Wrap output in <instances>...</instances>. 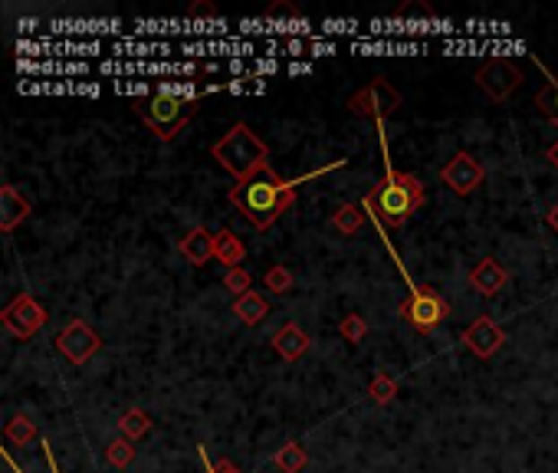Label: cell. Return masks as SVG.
I'll use <instances>...</instances> for the list:
<instances>
[{"label":"cell","instance_id":"cell-16","mask_svg":"<svg viewBox=\"0 0 558 473\" xmlns=\"http://www.w3.org/2000/svg\"><path fill=\"white\" fill-rule=\"evenodd\" d=\"M233 316L240 319L243 326H260L263 319L270 316V302L263 300L260 293H247L240 300H233Z\"/></svg>","mask_w":558,"mask_h":473},{"label":"cell","instance_id":"cell-11","mask_svg":"<svg viewBox=\"0 0 558 473\" xmlns=\"http://www.w3.org/2000/svg\"><path fill=\"white\" fill-rule=\"evenodd\" d=\"M463 346L470 348L476 358H493L506 346V332H502L490 316H480L466 332H463Z\"/></svg>","mask_w":558,"mask_h":473},{"label":"cell","instance_id":"cell-17","mask_svg":"<svg viewBox=\"0 0 558 473\" xmlns=\"http://www.w3.org/2000/svg\"><path fill=\"white\" fill-rule=\"evenodd\" d=\"M247 257V247L233 231H217V263H223L227 270H237Z\"/></svg>","mask_w":558,"mask_h":473},{"label":"cell","instance_id":"cell-8","mask_svg":"<svg viewBox=\"0 0 558 473\" xmlns=\"http://www.w3.org/2000/svg\"><path fill=\"white\" fill-rule=\"evenodd\" d=\"M440 181L447 184L453 194L470 197V194L486 181V171H483V164L476 162L470 152H457V155L440 168Z\"/></svg>","mask_w":558,"mask_h":473},{"label":"cell","instance_id":"cell-12","mask_svg":"<svg viewBox=\"0 0 558 473\" xmlns=\"http://www.w3.org/2000/svg\"><path fill=\"white\" fill-rule=\"evenodd\" d=\"M470 286L480 296H500L506 286H510V273H506V267H502L500 260H493V257H483L476 267L470 270Z\"/></svg>","mask_w":558,"mask_h":473},{"label":"cell","instance_id":"cell-23","mask_svg":"<svg viewBox=\"0 0 558 473\" xmlns=\"http://www.w3.org/2000/svg\"><path fill=\"white\" fill-rule=\"evenodd\" d=\"M263 286H266L273 296H286V293L292 290V273H289L283 263H276V267H270V270H266V276H263Z\"/></svg>","mask_w":558,"mask_h":473},{"label":"cell","instance_id":"cell-22","mask_svg":"<svg viewBox=\"0 0 558 473\" xmlns=\"http://www.w3.org/2000/svg\"><path fill=\"white\" fill-rule=\"evenodd\" d=\"M106 460L112 467H118V470H126V467L135 460V447H132V441H128V437H122V434H118L116 441H109Z\"/></svg>","mask_w":558,"mask_h":473},{"label":"cell","instance_id":"cell-13","mask_svg":"<svg viewBox=\"0 0 558 473\" xmlns=\"http://www.w3.org/2000/svg\"><path fill=\"white\" fill-rule=\"evenodd\" d=\"M181 253L191 267H207L211 260H217V233H211L207 227H191L181 237Z\"/></svg>","mask_w":558,"mask_h":473},{"label":"cell","instance_id":"cell-3","mask_svg":"<svg viewBox=\"0 0 558 473\" xmlns=\"http://www.w3.org/2000/svg\"><path fill=\"white\" fill-rule=\"evenodd\" d=\"M211 158H217L223 171H231L237 181H247V178H253L257 171L270 168V164H266V158H270L266 142H263L250 126H243V122H237L221 142H214Z\"/></svg>","mask_w":558,"mask_h":473},{"label":"cell","instance_id":"cell-29","mask_svg":"<svg viewBox=\"0 0 558 473\" xmlns=\"http://www.w3.org/2000/svg\"><path fill=\"white\" fill-rule=\"evenodd\" d=\"M201 460H204V473H240L237 467L231 464V460H217V464L211 467V460H207V451L201 447Z\"/></svg>","mask_w":558,"mask_h":473},{"label":"cell","instance_id":"cell-19","mask_svg":"<svg viewBox=\"0 0 558 473\" xmlns=\"http://www.w3.org/2000/svg\"><path fill=\"white\" fill-rule=\"evenodd\" d=\"M306 451L296 444V441H289V444H283L276 451V457H273V464H276L279 473H299L302 467H306Z\"/></svg>","mask_w":558,"mask_h":473},{"label":"cell","instance_id":"cell-5","mask_svg":"<svg viewBox=\"0 0 558 473\" xmlns=\"http://www.w3.org/2000/svg\"><path fill=\"white\" fill-rule=\"evenodd\" d=\"M397 312H401V319H405L414 332H433V328H440L443 319L450 316V302L443 300L437 290H431V286H417V290L397 306Z\"/></svg>","mask_w":558,"mask_h":473},{"label":"cell","instance_id":"cell-32","mask_svg":"<svg viewBox=\"0 0 558 473\" xmlns=\"http://www.w3.org/2000/svg\"><path fill=\"white\" fill-rule=\"evenodd\" d=\"M47 460H49V473H57V464H53V454H49V447H47Z\"/></svg>","mask_w":558,"mask_h":473},{"label":"cell","instance_id":"cell-25","mask_svg":"<svg viewBox=\"0 0 558 473\" xmlns=\"http://www.w3.org/2000/svg\"><path fill=\"white\" fill-rule=\"evenodd\" d=\"M368 395L375 398L378 405H388V401H391V398L397 395V381L391 375H388V372H378V375L371 378V388H368Z\"/></svg>","mask_w":558,"mask_h":473},{"label":"cell","instance_id":"cell-7","mask_svg":"<svg viewBox=\"0 0 558 473\" xmlns=\"http://www.w3.org/2000/svg\"><path fill=\"white\" fill-rule=\"evenodd\" d=\"M0 322H4V328H7L10 336L17 338H33L39 332V328L47 326V310L39 306L30 293H20L17 300L10 302L7 310L0 312Z\"/></svg>","mask_w":558,"mask_h":473},{"label":"cell","instance_id":"cell-20","mask_svg":"<svg viewBox=\"0 0 558 473\" xmlns=\"http://www.w3.org/2000/svg\"><path fill=\"white\" fill-rule=\"evenodd\" d=\"M362 211H358L355 204H342L336 214H332V231H338L342 237H352V233L362 231Z\"/></svg>","mask_w":558,"mask_h":473},{"label":"cell","instance_id":"cell-27","mask_svg":"<svg viewBox=\"0 0 558 473\" xmlns=\"http://www.w3.org/2000/svg\"><path fill=\"white\" fill-rule=\"evenodd\" d=\"M250 273L243 270V267H237V270H227L223 273V286H227V290L233 293V296H237V300H240V296H247V293H250Z\"/></svg>","mask_w":558,"mask_h":473},{"label":"cell","instance_id":"cell-18","mask_svg":"<svg viewBox=\"0 0 558 473\" xmlns=\"http://www.w3.org/2000/svg\"><path fill=\"white\" fill-rule=\"evenodd\" d=\"M152 431V417L144 415L142 407H128L126 415H122V421H118V434L128 437L132 444H135L138 437H144Z\"/></svg>","mask_w":558,"mask_h":473},{"label":"cell","instance_id":"cell-9","mask_svg":"<svg viewBox=\"0 0 558 473\" xmlns=\"http://www.w3.org/2000/svg\"><path fill=\"white\" fill-rule=\"evenodd\" d=\"M476 86L493 99V102H506V99L522 86V73L506 59H490L486 66L476 73Z\"/></svg>","mask_w":558,"mask_h":473},{"label":"cell","instance_id":"cell-31","mask_svg":"<svg viewBox=\"0 0 558 473\" xmlns=\"http://www.w3.org/2000/svg\"><path fill=\"white\" fill-rule=\"evenodd\" d=\"M545 221H549V227L558 233V204H555V207H552V211H549V217H545Z\"/></svg>","mask_w":558,"mask_h":473},{"label":"cell","instance_id":"cell-15","mask_svg":"<svg viewBox=\"0 0 558 473\" xmlns=\"http://www.w3.org/2000/svg\"><path fill=\"white\" fill-rule=\"evenodd\" d=\"M270 346H273V352H276L279 358L296 362V358H302L309 352V336L296 326V322H286L283 328H276V332H273Z\"/></svg>","mask_w":558,"mask_h":473},{"label":"cell","instance_id":"cell-4","mask_svg":"<svg viewBox=\"0 0 558 473\" xmlns=\"http://www.w3.org/2000/svg\"><path fill=\"white\" fill-rule=\"evenodd\" d=\"M135 109H138V116L144 118V126L152 128L161 142H174L178 132H181V128L191 122L194 112H197L194 102H184V99H174V96H161V92L142 99Z\"/></svg>","mask_w":558,"mask_h":473},{"label":"cell","instance_id":"cell-24","mask_svg":"<svg viewBox=\"0 0 558 473\" xmlns=\"http://www.w3.org/2000/svg\"><path fill=\"white\" fill-rule=\"evenodd\" d=\"M338 332H342V338H345L348 346H358V342L368 336V322L358 316V312H348V316L338 322Z\"/></svg>","mask_w":558,"mask_h":473},{"label":"cell","instance_id":"cell-14","mask_svg":"<svg viewBox=\"0 0 558 473\" xmlns=\"http://www.w3.org/2000/svg\"><path fill=\"white\" fill-rule=\"evenodd\" d=\"M30 214H33V207H30L27 197H20V191L13 184H4L0 188V231L4 233L17 231V223L27 221Z\"/></svg>","mask_w":558,"mask_h":473},{"label":"cell","instance_id":"cell-26","mask_svg":"<svg viewBox=\"0 0 558 473\" xmlns=\"http://www.w3.org/2000/svg\"><path fill=\"white\" fill-rule=\"evenodd\" d=\"M536 106H539L542 116L552 118V122H555V126H558V76L552 79L549 86L542 89L539 96H536Z\"/></svg>","mask_w":558,"mask_h":473},{"label":"cell","instance_id":"cell-28","mask_svg":"<svg viewBox=\"0 0 558 473\" xmlns=\"http://www.w3.org/2000/svg\"><path fill=\"white\" fill-rule=\"evenodd\" d=\"M158 92H161V96H174V99H184V102H191V99L197 96L201 89L194 86V83H161V86H158Z\"/></svg>","mask_w":558,"mask_h":473},{"label":"cell","instance_id":"cell-2","mask_svg":"<svg viewBox=\"0 0 558 473\" xmlns=\"http://www.w3.org/2000/svg\"><path fill=\"white\" fill-rule=\"evenodd\" d=\"M423 204V184L414 174H397L388 168L385 181H378L365 194L362 207L375 214L385 227H405L407 217Z\"/></svg>","mask_w":558,"mask_h":473},{"label":"cell","instance_id":"cell-6","mask_svg":"<svg viewBox=\"0 0 558 473\" xmlns=\"http://www.w3.org/2000/svg\"><path fill=\"white\" fill-rule=\"evenodd\" d=\"M401 109V92L388 79H371L365 89H358L355 96H348V112L362 118H388Z\"/></svg>","mask_w":558,"mask_h":473},{"label":"cell","instance_id":"cell-1","mask_svg":"<svg viewBox=\"0 0 558 473\" xmlns=\"http://www.w3.org/2000/svg\"><path fill=\"white\" fill-rule=\"evenodd\" d=\"M296 184H302V178L299 181H283L273 168H263V171H257L247 181H237V188H231V194H227V201L257 231H266L296 204Z\"/></svg>","mask_w":558,"mask_h":473},{"label":"cell","instance_id":"cell-10","mask_svg":"<svg viewBox=\"0 0 558 473\" xmlns=\"http://www.w3.org/2000/svg\"><path fill=\"white\" fill-rule=\"evenodd\" d=\"M99 346H102L99 336L86 326V322H83V319H73V322H69V326L57 336L59 355L69 358L73 365H86L89 358L99 352Z\"/></svg>","mask_w":558,"mask_h":473},{"label":"cell","instance_id":"cell-30","mask_svg":"<svg viewBox=\"0 0 558 473\" xmlns=\"http://www.w3.org/2000/svg\"><path fill=\"white\" fill-rule=\"evenodd\" d=\"M545 158H549V164H552V168H555V171H558V142L549 148V152H545Z\"/></svg>","mask_w":558,"mask_h":473},{"label":"cell","instance_id":"cell-21","mask_svg":"<svg viewBox=\"0 0 558 473\" xmlns=\"http://www.w3.org/2000/svg\"><path fill=\"white\" fill-rule=\"evenodd\" d=\"M4 437H7L13 447H27L30 441L37 437V425H33L27 415H17L13 421H7V427H4Z\"/></svg>","mask_w":558,"mask_h":473}]
</instances>
